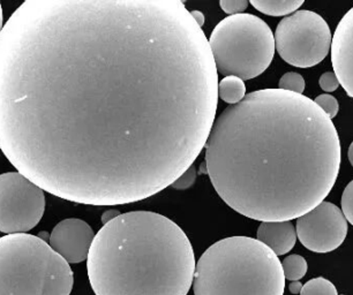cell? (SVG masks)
Here are the masks:
<instances>
[{"label": "cell", "mask_w": 353, "mask_h": 295, "mask_svg": "<svg viewBox=\"0 0 353 295\" xmlns=\"http://www.w3.org/2000/svg\"><path fill=\"white\" fill-rule=\"evenodd\" d=\"M208 39L179 0H26L0 32V149L88 205L171 187L219 104Z\"/></svg>", "instance_id": "cell-1"}, {"label": "cell", "mask_w": 353, "mask_h": 295, "mask_svg": "<svg viewBox=\"0 0 353 295\" xmlns=\"http://www.w3.org/2000/svg\"><path fill=\"white\" fill-rule=\"evenodd\" d=\"M205 167L219 197L262 223L304 216L332 192L342 149L332 120L306 96L262 89L212 125Z\"/></svg>", "instance_id": "cell-2"}, {"label": "cell", "mask_w": 353, "mask_h": 295, "mask_svg": "<svg viewBox=\"0 0 353 295\" xmlns=\"http://www.w3.org/2000/svg\"><path fill=\"white\" fill-rule=\"evenodd\" d=\"M195 267L184 231L152 211H132L103 225L87 258L96 295H188Z\"/></svg>", "instance_id": "cell-3"}, {"label": "cell", "mask_w": 353, "mask_h": 295, "mask_svg": "<svg viewBox=\"0 0 353 295\" xmlns=\"http://www.w3.org/2000/svg\"><path fill=\"white\" fill-rule=\"evenodd\" d=\"M194 295H284L282 262L250 236H230L214 243L195 267Z\"/></svg>", "instance_id": "cell-4"}, {"label": "cell", "mask_w": 353, "mask_h": 295, "mask_svg": "<svg viewBox=\"0 0 353 295\" xmlns=\"http://www.w3.org/2000/svg\"><path fill=\"white\" fill-rule=\"evenodd\" d=\"M70 264L46 240L27 233L0 238V295H70Z\"/></svg>", "instance_id": "cell-5"}, {"label": "cell", "mask_w": 353, "mask_h": 295, "mask_svg": "<svg viewBox=\"0 0 353 295\" xmlns=\"http://www.w3.org/2000/svg\"><path fill=\"white\" fill-rule=\"evenodd\" d=\"M217 73L246 81L265 72L275 56L272 29L256 15H230L208 39Z\"/></svg>", "instance_id": "cell-6"}, {"label": "cell", "mask_w": 353, "mask_h": 295, "mask_svg": "<svg viewBox=\"0 0 353 295\" xmlns=\"http://www.w3.org/2000/svg\"><path fill=\"white\" fill-rule=\"evenodd\" d=\"M274 37L281 58L299 68L318 65L332 49V36L328 23L321 15L306 10L282 19Z\"/></svg>", "instance_id": "cell-7"}, {"label": "cell", "mask_w": 353, "mask_h": 295, "mask_svg": "<svg viewBox=\"0 0 353 295\" xmlns=\"http://www.w3.org/2000/svg\"><path fill=\"white\" fill-rule=\"evenodd\" d=\"M44 210L42 188L20 172L0 174V232H28L37 226Z\"/></svg>", "instance_id": "cell-8"}, {"label": "cell", "mask_w": 353, "mask_h": 295, "mask_svg": "<svg viewBox=\"0 0 353 295\" xmlns=\"http://www.w3.org/2000/svg\"><path fill=\"white\" fill-rule=\"evenodd\" d=\"M347 221L342 210L330 202L298 218L296 232L301 245L314 253H330L337 250L347 236Z\"/></svg>", "instance_id": "cell-9"}, {"label": "cell", "mask_w": 353, "mask_h": 295, "mask_svg": "<svg viewBox=\"0 0 353 295\" xmlns=\"http://www.w3.org/2000/svg\"><path fill=\"white\" fill-rule=\"evenodd\" d=\"M94 238V231L85 221L68 218L54 226L49 245L68 264H78L88 258Z\"/></svg>", "instance_id": "cell-10"}, {"label": "cell", "mask_w": 353, "mask_h": 295, "mask_svg": "<svg viewBox=\"0 0 353 295\" xmlns=\"http://www.w3.org/2000/svg\"><path fill=\"white\" fill-rule=\"evenodd\" d=\"M332 63L339 85L353 99V8L341 19L332 36Z\"/></svg>", "instance_id": "cell-11"}, {"label": "cell", "mask_w": 353, "mask_h": 295, "mask_svg": "<svg viewBox=\"0 0 353 295\" xmlns=\"http://www.w3.org/2000/svg\"><path fill=\"white\" fill-rule=\"evenodd\" d=\"M256 236L259 241L272 250L276 256L289 253L297 243L296 227L291 221L261 223Z\"/></svg>", "instance_id": "cell-12"}, {"label": "cell", "mask_w": 353, "mask_h": 295, "mask_svg": "<svg viewBox=\"0 0 353 295\" xmlns=\"http://www.w3.org/2000/svg\"><path fill=\"white\" fill-rule=\"evenodd\" d=\"M251 5L255 10L270 17H284L304 5L303 0H252Z\"/></svg>", "instance_id": "cell-13"}, {"label": "cell", "mask_w": 353, "mask_h": 295, "mask_svg": "<svg viewBox=\"0 0 353 295\" xmlns=\"http://www.w3.org/2000/svg\"><path fill=\"white\" fill-rule=\"evenodd\" d=\"M219 99L223 102L234 105L241 102L246 96V85L241 79L236 77H225L219 82Z\"/></svg>", "instance_id": "cell-14"}, {"label": "cell", "mask_w": 353, "mask_h": 295, "mask_svg": "<svg viewBox=\"0 0 353 295\" xmlns=\"http://www.w3.org/2000/svg\"><path fill=\"white\" fill-rule=\"evenodd\" d=\"M282 267L285 279L290 281H298L305 277V274L307 272L308 265L304 257L297 255V254H293V255H290L284 258L282 262Z\"/></svg>", "instance_id": "cell-15"}, {"label": "cell", "mask_w": 353, "mask_h": 295, "mask_svg": "<svg viewBox=\"0 0 353 295\" xmlns=\"http://www.w3.org/2000/svg\"><path fill=\"white\" fill-rule=\"evenodd\" d=\"M301 295H339V293L332 281L323 277H318L303 285Z\"/></svg>", "instance_id": "cell-16"}, {"label": "cell", "mask_w": 353, "mask_h": 295, "mask_svg": "<svg viewBox=\"0 0 353 295\" xmlns=\"http://www.w3.org/2000/svg\"><path fill=\"white\" fill-rule=\"evenodd\" d=\"M279 87L281 90L303 95L305 90V80L301 74L289 72V73L284 74L281 78Z\"/></svg>", "instance_id": "cell-17"}, {"label": "cell", "mask_w": 353, "mask_h": 295, "mask_svg": "<svg viewBox=\"0 0 353 295\" xmlns=\"http://www.w3.org/2000/svg\"><path fill=\"white\" fill-rule=\"evenodd\" d=\"M314 103L330 119H334L339 111V102L334 96L329 94H323L314 99Z\"/></svg>", "instance_id": "cell-18"}, {"label": "cell", "mask_w": 353, "mask_h": 295, "mask_svg": "<svg viewBox=\"0 0 353 295\" xmlns=\"http://www.w3.org/2000/svg\"><path fill=\"white\" fill-rule=\"evenodd\" d=\"M342 212L346 221L353 226V180L345 187L342 195Z\"/></svg>", "instance_id": "cell-19"}, {"label": "cell", "mask_w": 353, "mask_h": 295, "mask_svg": "<svg viewBox=\"0 0 353 295\" xmlns=\"http://www.w3.org/2000/svg\"><path fill=\"white\" fill-rule=\"evenodd\" d=\"M196 181V170L195 166L192 165L186 172L183 173L174 183L171 185L173 190H186L191 188Z\"/></svg>", "instance_id": "cell-20"}, {"label": "cell", "mask_w": 353, "mask_h": 295, "mask_svg": "<svg viewBox=\"0 0 353 295\" xmlns=\"http://www.w3.org/2000/svg\"><path fill=\"white\" fill-rule=\"evenodd\" d=\"M248 0H221L219 6L226 14L238 15L243 14V12L248 8Z\"/></svg>", "instance_id": "cell-21"}, {"label": "cell", "mask_w": 353, "mask_h": 295, "mask_svg": "<svg viewBox=\"0 0 353 295\" xmlns=\"http://www.w3.org/2000/svg\"><path fill=\"white\" fill-rule=\"evenodd\" d=\"M319 83H320L322 90L325 92H335L339 85V79H337L334 72H325V73L322 74L321 78L319 80Z\"/></svg>", "instance_id": "cell-22"}, {"label": "cell", "mask_w": 353, "mask_h": 295, "mask_svg": "<svg viewBox=\"0 0 353 295\" xmlns=\"http://www.w3.org/2000/svg\"><path fill=\"white\" fill-rule=\"evenodd\" d=\"M121 216V212L118 210H112L105 211L104 214H102V223L103 225H105L110 221H113V219H116L117 217H119Z\"/></svg>", "instance_id": "cell-23"}, {"label": "cell", "mask_w": 353, "mask_h": 295, "mask_svg": "<svg viewBox=\"0 0 353 295\" xmlns=\"http://www.w3.org/2000/svg\"><path fill=\"white\" fill-rule=\"evenodd\" d=\"M191 15L192 18L194 19V21L196 22V25L202 29L205 21V14L200 11H192Z\"/></svg>", "instance_id": "cell-24"}, {"label": "cell", "mask_w": 353, "mask_h": 295, "mask_svg": "<svg viewBox=\"0 0 353 295\" xmlns=\"http://www.w3.org/2000/svg\"><path fill=\"white\" fill-rule=\"evenodd\" d=\"M289 289L292 294H299L301 289H303V285L301 281H291V284L289 285Z\"/></svg>", "instance_id": "cell-25"}, {"label": "cell", "mask_w": 353, "mask_h": 295, "mask_svg": "<svg viewBox=\"0 0 353 295\" xmlns=\"http://www.w3.org/2000/svg\"><path fill=\"white\" fill-rule=\"evenodd\" d=\"M349 161L351 163V165L353 166V142L349 148Z\"/></svg>", "instance_id": "cell-26"}, {"label": "cell", "mask_w": 353, "mask_h": 295, "mask_svg": "<svg viewBox=\"0 0 353 295\" xmlns=\"http://www.w3.org/2000/svg\"><path fill=\"white\" fill-rule=\"evenodd\" d=\"M4 28V20H3V10H1V4H0V32Z\"/></svg>", "instance_id": "cell-27"}, {"label": "cell", "mask_w": 353, "mask_h": 295, "mask_svg": "<svg viewBox=\"0 0 353 295\" xmlns=\"http://www.w3.org/2000/svg\"><path fill=\"white\" fill-rule=\"evenodd\" d=\"M341 295H344V294H341Z\"/></svg>", "instance_id": "cell-28"}]
</instances>
